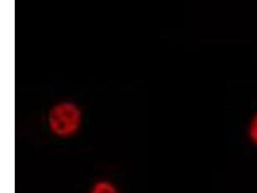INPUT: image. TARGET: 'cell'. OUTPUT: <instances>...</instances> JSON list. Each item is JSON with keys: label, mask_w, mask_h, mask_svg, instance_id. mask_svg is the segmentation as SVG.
Wrapping results in <instances>:
<instances>
[{"label": "cell", "mask_w": 257, "mask_h": 193, "mask_svg": "<svg viewBox=\"0 0 257 193\" xmlns=\"http://www.w3.org/2000/svg\"><path fill=\"white\" fill-rule=\"evenodd\" d=\"M82 120V112L77 106L72 103H61L50 112L48 127L56 136L67 138L79 131Z\"/></svg>", "instance_id": "1"}, {"label": "cell", "mask_w": 257, "mask_h": 193, "mask_svg": "<svg viewBox=\"0 0 257 193\" xmlns=\"http://www.w3.org/2000/svg\"><path fill=\"white\" fill-rule=\"evenodd\" d=\"M89 193H120V191L112 181L100 180L93 183Z\"/></svg>", "instance_id": "2"}, {"label": "cell", "mask_w": 257, "mask_h": 193, "mask_svg": "<svg viewBox=\"0 0 257 193\" xmlns=\"http://www.w3.org/2000/svg\"><path fill=\"white\" fill-rule=\"evenodd\" d=\"M247 133L249 141L257 148V110L249 119Z\"/></svg>", "instance_id": "3"}]
</instances>
